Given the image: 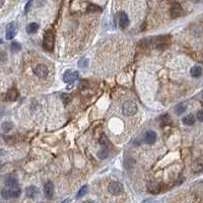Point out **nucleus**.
Wrapping results in <instances>:
<instances>
[{"mask_svg":"<svg viewBox=\"0 0 203 203\" xmlns=\"http://www.w3.org/2000/svg\"><path fill=\"white\" fill-rule=\"evenodd\" d=\"M147 187H148V190L151 193H158L161 191V184L157 182L150 181V182H148Z\"/></svg>","mask_w":203,"mask_h":203,"instance_id":"ddd939ff","label":"nucleus"},{"mask_svg":"<svg viewBox=\"0 0 203 203\" xmlns=\"http://www.w3.org/2000/svg\"><path fill=\"white\" fill-rule=\"evenodd\" d=\"M108 191L112 195H120L124 191V187L120 182H111L108 186Z\"/></svg>","mask_w":203,"mask_h":203,"instance_id":"39448f33","label":"nucleus"},{"mask_svg":"<svg viewBox=\"0 0 203 203\" xmlns=\"http://www.w3.org/2000/svg\"><path fill=\"white\" fill-rule=\"evenodd\" d=\"M186 109H187V104L186 103H181V104H179L176 108H175V113H176L177 115H182V114L186 111Z\"/></svg>","mask_w":203,"mask_h":203,"instance_id":"412c9836","label":"nucleus"},{"mask_svg":"<svg viewBox=\"0 0 203 203\" xmlns=\"http://www.w3.org/2000/svg\"><path fill=\"white\" fill-rule=\"evenodd\" d=\"M196 117H197V119L200 121V122H203V110H200V111L197 112Z\"/></svg>","mask_w":203,"mask_h":203,"instance_id":"c85d7f7f","label":"nucleus"},{"mask_svg":"<svg viewBox=\"0 0 203 203\" xmlns=\"http://www.w3.org/2000/svg\"><path fill=\"white\" fill-rule=\"evenodd\" d=\"M4 184H5L6 188H15V187H17L18 184L17 178L14 175H8L5 178V180H4Z\"/></svg>","mask_w":203,"mask_h":203,"instance_id":"0eeeda50","label":"nucleus"},{"mask_svg":"<svg viewBox=\"0 0 203 203\" xmlns=\"http://www.w3.org/2000/svg\"><path fill=\"white\" fill-rule=\"evenodd\" d=\"M38 30H39V24L37 22H31V23H28L27 27V34H30V35L36 34V32H38Z\"/></svg>","mask_w":203,"mask_h":203,"instance_id":"a211bd4d","label":"nucleus"},{"mask_svg":"<svg viewBox=\"0 0 203 203\" xmlns=\"http://www.w3.org/2000/svg\"><path fill=\"white\" fill-rule=\"evenodd\" d=\"M77 78H78V72L77 71L66 70L63 74L62 80L65 83H73Z\"/></svg>","mask_w":203,"mask_h":203,"instance_id":"423d86ee","label":"nucleus"},{"mask_svg":"<svg viewBox=\"0 0 203 203\" xmlns=\"http://www.w3.org/2000/svg\"><path fill=\"white\" fill-rule=\"evenodd\" d=\"M192 170L194 171L195 173H199V172H201V171L203 170V165L201 164V162H194L193 166H192Z\"/></svg>","mask_w":203,"mask_h":203,"instance_id":"5701e85b","label":"nucleus"},{"mask_svg":"<svg viewBox=\"0 0 203 203\" xmlns=\"http://www.w3.org/2000/svg\"><path fill=\"white\" fill-rule=\"evenodd\" d=\"M100 144L103 146V147H107V148H108L109 140H108V138L106 137L105 135H102V137L100 138Z\"/></svg>","mask_w":203,"mask_h":203,"instance_id":"393cba45","label":"nucleus"},{"mask_svg":"<svg viewBox=\"0 0 203 203\" xmlns=\"http://www.w3.org/2000/svg\"><path fill=\"white\" fill-rule=\"evenodd\" d=\"M18 97V92L15 88H11L8 91L7 95H6V100L10 101V102H14Z\"/></svg>","mask_w":203,"mask_h":203,"instance_id":"4468645a","label":"nucleus"},{"mask_svg":"<svg viewBox=\"0 0 203 203\" xmlns=\"http://www.w3.org/2000/svg\"><path fill=\"white\" fill-rule=\"evenodd\" d=\"M43 48L49 52L53 51V48H54V35L51 31H47L45 32L43 38Z\"/></svg>","mask_w":203,"mask_h":203,"instance_id":"f257e3e1","label":"nucleus"},{"mask_svg":"<svg viewBox=\"0 0 203 203\" xmlns=\"http://www.w3.org/2000/svg\"><path fill=\"white\" fill-rule=\"evenodd\" d=\"M10 49H11V51H13V52H18L20 51V49H22V46H20V44L18 42H12L10 45Z\"/></svg>","mask_w":203,"mask_h":203,"instance_id":"b1692460","label":"nucleus"},{"mask_svg":"<svg viewBox=\"0 0 203 203\" xmlns=\"http://www.w3.org/2000/svg\"><path fill=\"white\" fill-rule=\"evenodd\" d=\"M137 110H138L137 105L135 103H133V102L128 101L123 105V114L127 117L134 116L137 113Z\"/></svg>","mask_w":203,"mask_h":203,"instance_id":"7ed1b4c3","label":"nucleus"},{"mask_svg":"<svg viewBox=\"0 0 203 203\" xmlns=\"http://www.w3.org/2000/svg\"><path fill=\"white\" fill-rule=\"evenodd\" d=\"M37 194H38V189H37L35 186L27 187L26 190V195L28 198H35Z\"/></svg>","mask_w":203,"mask_h":203,"instance_id":"f3484780","label":"nucleus"},{"mask_svg":"<svg viewBox=\"0 0 203 203\" xmlns=\"http://www.w3.org/2000/svg\"><path fill=\"white\" fill-rule=\"evenodd\" d=\"M182 121H183V123L187 126H192L195 123V116L193 114H188V115H186L183 118Z\"/></svg>","mask_w":203,"mask_h":203,"instance_id":"2eb2a0df","label":"nucleus"},{"mask_svg":"<svg viewBox=\"0 0 203 203\" xmlns=\"http://www.w3.org/2000/svg\"><path fill=\"white\" fill-rule=\"evenodd\" d=\"M108 156H109V148L107 147L101 148L99 151H97V157H99L100 160H105V158H107Z\"/></svg>","mask_w":203,"mask_h":203,"instance_id":"6ab92c4d","label":"nucleus"},{"mask_svg":"<svg viewBox=\"0 0 203 203\" xmlns=\"http://www.w3.org/2000/svg\"><path fill=\"white\" fill-rule=\"evenodd\" d=\"M182 12H183V9H182L181 5L175 4L172 7V9H171V16H172V18H177L179 16L182 15Z\"/></svg>","mask_w":203,"mask_h":203,"instance_id":"f8f14e48","label":"nucleus"},{"mask_svg":"<svg viewBox=\"0 0 203 203\" xmlns=\"http://www.w3.org/2000/svg\"><path fill=\"white\" fill-rule=\"evenodd\" d=\"M190 74L192 75L193 77H200L201 74H202V68L200 66H197V65H195V66L191 67L190 69Z\"/></svg>","mask_w":203,"mask_h":203,"instance_id":"dca6fc26","label":"nucleus"},{"mask_svg":"<svg viewBox=\"0 0 203 203\" xmlns=\"http://www.w3.org/2000/svg\"><path fill=\"white\" fill-rule=\"evenodd\" d=\"M97 10H101L99 6L93 5V4H91V5L88 6V11H89V12H96V11H97Z\"/></svg>","mask_w":203,"mask_h":203,"instance_id":"cd10ccee","label":"nucleus"},{"mask_svg":"<svg viewBox=\"0 0 203 203\" xmlns=\"http://www.w3.org/2000/svg\"><path fill=\"white\" fill-rule=\"evenodd\" d=\"M83 203H93L92 201H85V202H83Z\"/></svg>","mask_w":203,"mask_h":203,"instance_id":"f704fd0d","label":"nucleus"},{"mask_svg":"<svg viewBox=\"0 0 203 203\" xmlns=\"http://www.w3.org/2000/svg\"><path fill=\"white\" fill-rule=\"evenodd\" d=\"M202 97H203V93H202Z\"/></svg>","mask_w":203,"mask_h":203,"instance_id":"c9c22d12","label":"nucleus"},{"mask_svg":"<svg viewBox=\"0 0 203 203\" xmlns=\"http://www.w3.org/2000/svg\"><path fill=\"white\" fill-rule=\"evenodd\" d=\"M16 35V27L14 22H9L6 27V39L12 40Z\"/></svg>","mask_w":203,"mask_h":203,"instance_id":"9d476101","label":"nucleus"},{"mask_svg":"<svg viewBox=\"0 0 203 203\" xmlns=\"http://www.w3.org/2000/svg\"><path fill=\"white\" fill-rule=\"evenodd\" d=\"M22 190L18 187L15 188H4L1 190V196L4 199H11V198H17L19 197Z\"/></svg>","mask_w":203,"mask_h":203,"instance_id":"f03ea898","label":"nucleus"},{"mask_svg":"<svg viewBox=\"0 0 203 203\" xmlns=\"http://www.w3.org/2000/svg\"><path fill=\"white\" fill-rule=\"evenodd\" d=\"M88 65V60L87 58H82L78 61V66L80 68H87Z\"/></svg>","mask_w":203,"mask_h":203,"instance_id":"a878e982","label":"nucleus"},{"mask_svg":"<svg viewBox=\"0 0 203 203\" xmlns=\"http://www.w3.org/2000/svg\"><path fill=\"white\" fill-rule=\"evenodd\" d=\"M62 99H63V102L65 104H67L69 101H70V97L68 95H62Z\"/></svg>","mask_w":203,"mask_h":203,"instance_id":"7c9ffc66","label":"nucleus"},{"mask_svg":"<svg viewBox=\"0 0 203 203\" xmlns=\"http://www.w3.org/2000/svg\"><path fill=\"white\" fill-rule=\"evenodd\" d=\"M202 63H203V60H202Z\"/></svg>","mask_w":203,"mask_h":203,"instance_id":"e433bc0d","label":"nucleus"},{"mask_svg":"<svg viewBox=\"0 0 203 203\" xmlns=\"http://www.w3.org/2000/svg\"><path fill=\"white\" fill-rule=\"evenodd\" d=\"M87 188H88L87 185H84V186L81 187V188L79 189V191L76 194V198L79 199V198H81L82 196H84V195L87 194Z\"/></svg>","mask_w":203,"mask_h":203,"instance_id":"4be33fe9","label":"nucleus"},{"mask_svg":"<svg viewBox=\"0 0 203 203\" xmlns=\"http://www.w3.org/2000/svg\"><path fill=\"white\" fill-rule=\"evenodd\" d=\"M0 56H1V57H0V59H1L2 62H4V61H5V59H6V55H5V53H4V52L2 51V52H1V54H0Z\"/></svg>","mask_w":203,"mask_h":203,"instance_id":"473e14b6","label":"nucleus"},{"mask_svg":"<svg viewBox=\"0 0 203 203\" xmlns=\"http://www.w3.org/2000/svg\"><path fill=\"white\" fill-rule=\"evenodd\" d=\"M13 128V123L11 121H4L1 124V129L4 132H9Z\"/></svg>","mask_w":203,"mask_h":203,"instance_id":"aec40b11","label":"nucleus"},{"mask_svg":"<svg viewBox=\"0 0 203 203\" xmlns=\"http://www.w3.org/2000/svg\"><path fill=\"white\" fill-rule=\"evenodd\" d=\"M44 193H45V196L48 199L53 198V195H54V185H53V183L51 181L47 182L44 185Z\"/></svg>","mask_w":203,"mask_h":203,"instance_id":"1a4fd4ad","label":"nucleus"},{"mask_svg":"<svg viewBox=\"0 0 203 203\" xmlns=\"http://www.w3.org/2000/svg\"><path fill=\"white\" fill-rule=\"evenodd\" d=\"M32 0H30V1L27 3L26 7H24V12H27V11H28V9H30V7H31V5H32Z\"/></svg>","mask_w":203,"mask_h":203,"instance_id":"2f4dec72","label":"nucleus"},{"mask_svg":"<svg viewBox=\"0 0 203 203\" xmlns=\"http://www.w3.org/2000/svg\"><path fill=\"white\" fill-rule=\"evenodd\" d=\"M32 72H34V74L39 77V78H46L48 76V67L46 65L44 64H38L37 66H35L32 68Z\"/></svg>","mask_w":203,"mask_h":203,"instance_id":"20e7f679","label":"nucleus"},{"mask_svg":"<svg viewBox=\"0 0 203 203\" xmlns=\"http://www.w3.org/2000/svg\"><path fill=\"white\" fill-rule=\"evenodd\" d=\"M156 133L153 131V130H148L146 131V133L144 134V141L145 143H147L149 145L154 144V142L156 141Z\"/></svg>","mask_w":203,"mask_h":203,"instance_id":"6e6552de","label":"nucleus"},{"mask_svg":"<svg viewBox=\"0 0 203 203\" xmlns=\"http://www.w3.org/2000/svg\"><path fill=\"white\" fill-rule=\"evenodd\" d=\"M88 87V84L87 83V81L85 80H82L80 82V84H79V88L80 89H83V88H85V87Z\"/></svg>","mask_w":203,"mask_h":203,"instance_id":"c756f323","label":"nucleus"},{"mask_svg":"<svg viewBox=\"0 0 203 203\" xmlns=\"http://www.w3.org/2000/svg\"><path fill=\"white\" fill-rule=\"evenodd\" d=\"M160 120H161V126H162V125L168 124V123H170V118H169L168 115H164V116H161V117L160 118Z\"/></svg>","mask_w":203,"mask_h":203,"instance_id":"bb28decb","label":"nucleus"},{"mask_svg":"<svg viewBox=\"0 0 203 203\" xmlns=\"http://www.w3.org/2000/svg\"><path fill=\"white\" fill-rule=\"evenodd\" d=\"M130 23V20H129V17L128 15L125 13L124 11H122L120 13V16H119V24L122 28H126Z\"/></svg>","mask_w":203,"mask_h":203,"instance_id":"9b49d317","label":"nucleus"},{"mask_svg":"<svg viewBox=\"0 0 203 203\" xmlns=\"http://www.w3.org/2000/svg\"><path fill=\"white\" fill-rule=\"evenodd\" d=\"M62 203H69V199H66V201H63Z\"/></svg>","mask_w":203,"mask_h":203,"instance_id":"72a5a7b5","label":"nucleus"}]
</instances>
